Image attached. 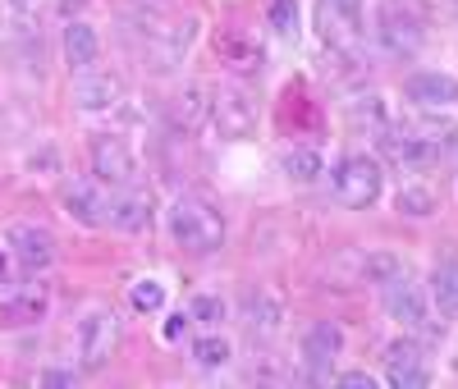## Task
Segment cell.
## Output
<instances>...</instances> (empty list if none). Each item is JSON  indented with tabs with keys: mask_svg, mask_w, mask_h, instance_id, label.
<instances>
[{
	"mask_svg": "<svg viewBox=\"0 0 458 389\" xmlns=\"http://www.w3.org/2000/svg\"><path fill=\"white\" fill-rule=\"evenodd\" d=\"M280 317H284L280 298H271L266 289H257V293L243 298V321H248L257 334H276V330H280Z\"/></svg>",
	"mask_w": 458,
	"mask_h": 389,
	"instance_id": "ffe728a7",
	"label": "cell"
},
{
	"mask_svg": "<svg viewBox=\"0 0 458 389\" xmlns=\"http://www.w3.org/2000/svg\"><path fill=\"white\" fill-rule=\"evenodd\" d=\"M394 275H403V261H399L394 252H367V257H362V280H367V284L386 289Z\"/></svg>",
	"mask_w": 458,
	"mask_h": 389,
	"instance_id": "cb8c5ba5",
	"label": "cell"
},
{
	"mask_svg": "<svg viewBox=\"0 0 458 389\" xmlns=\"http://www.w3.org/2000/svg\"><path fill=\"white\" fill-rule=\"evenodd\" d=\"M386 380L394 389H422L431 376H427V353L417 339H394L386 348Z\"/></svg>",
	"mask_w": 458,
	"mask_h": 389,
	"instance_id": "7c38bea8",
	"label": "cell"
},
{
	"mask_svg": "<svg viewBox=\"0 0 458 389\" xmlns=\"http://www.w3.org/2000/svg\"><path fill=\"white\" fill-rule=\"evenodd\" d=\"M376 42L386 47L390 55H412L417 47L427 42V28H422V19H417L408 5H399V0H380V10H376Z\"/></svg>",
	"mask_w": 458,
	"mask_h": 389,
	"instance_id": "5b68a950",
	"label": "cell"
},
{
	"mask_svg": "<svg viewBox=\"0 0 458 389\" xmlns=\"http://www.w3.org/2000/svg\"><path fill=\"white\" fill-rule=\"evenodd\" d=\"M431 302L445 321H458V257H449L431 270Z\"/></svg>",
	"mask_w": 458,
	"mask_h": 389,
	"instance_id": "d6986e66",
	"label": "cell"
},
{
	"mask_svg": "<svg viewBox=\"0 0 458 389\" xmlns=\"http://www.w3.org/2000/svg\"><path fill=\"white\" fill-rule=\"evenodd\" d=\"M394 207H399V216H412V220H427V216H436V207H440V198L427 188V183H403L399 192H394Z\"/></svg>",
	"mask_w": 458,
	"mask_h": 389,
	"instance_id": "7402d4cb",
	"label": "cell"
},
{
	"mask_svg": "<svg viewBox=\"0 0 458 389\" xmlns=\"http://www.w3.org/2000/svg\"><path fill=\"white\" fill-rule=\"evenodd\" d=\"M403 97L422 110H449L458 106V78L440 73V69H422V73H408L403 78Z\"/></svg>",
	"mask_w": 458,
	"mask_h": 389,
	"instance_id": "8fae6325",
	"label": "cell"
},
{
	"mask_svg": "<svg viewBox=\"0 0 458 389\" xmlns=\"http://www.w3.org/2000/svg\"><path fill=\"white\" fill-rule=\"evenodd\" d=\"M60 51H64L69 73H88V69H97V60H101V37H97L92 23L69 19V23H64V37H60Z\"/></svg>",
	"mask_w": 458,
	"mask_h": 389,
	"instance_id": "5bb4252c",
	"label": "cell"
},
{
	"mask_svg": "<svg viewBox=\"0 0 458 389\" xmlns=\"http://www.w3.org/2000/svg\"><path fill=\"white\" fill-rule=\"evenodd\" d=\"M183 330H188V311H179V317H170V321H165V330H161V334H165V339H170V343H174V339H183Z\"/></svg>",
	"mask_w": 458,
	"mask_h": 389,
	"instance_id": "1f68e13d",
	"label": "cell"
},
{
	"mask_svg": "<svg viewBox=\"0 0 458 389\" xmlns=\"http://www.w3.org/2000/svg\"><path fill=\"white\" fill-rule=\"evenodd\" d=\"M73 343H79L83 371H101L114 358V348H120V317L110 307H88L79 330H73Z\"/></svg>",
	"mask_w": 458,
	"mask_h": 389,
	"instance_id": "3957f363",
	"label": "cell"
},
{
	"mask_svg": "<svg viewBox=\"0 0 458 389\" xmlns=\"http://www.w3.org/2000/svg\"><path fill=\"white\" fill-rule=\"evenodd\" d=\"M5 248L10 257L28 270V275H42V270L55 266V233L47 224H32V220H19L5 229Z\"/></svg>",
	"mask_w": 458,
	"mask_h": 389,
	"instance_id": "8992f818",
	"label": "cell"
},
{
	"mask_svg": "<svg viewBox=\"0 0 458 389\" xmlns=\"http://www.w3.org/2000/svg\"><path fill=\"white\" fill-rule=\"evenodd\" d=\"M114 101H120V78L97 73V69H88V73L73 78V106H79V110L97 114V110H110Z\"/></svg>",
	"mask_w": 458,
	"mask_h": 389,
	"instance_id": "e0dca14e",
	"label": "cell"
},
{
	"mask_svg": "<svg viewBox=\"0 0 458 389\" xmlns=\"http://www.w3.org/2000/svg\"><path fill=\"white\" fill-rule=\"evenodd\" d=\"M344 326H335V321H317V326H308V334H302V362L312 367V376H326L330 371V362L344 353Z\"/></svg>",
	"mask_w": 458,
	"mask_h": 389,
	"instance_id": "9a60e30c",
	"label": "cell"
},
{
	"mask_svg": "<svg viewBox=\"0 0 458 389\" xmlns=\"http://www.w3.org/2000/svg\"><path fill=\"white\" fill-rule=\"evenodd\" d=\"M207 120H211V124H216V133H220V138H229V142L252 138V129H257V101L248 97V88L229 83V88L211 92V110H207Z\"/></svg>",
	"mask_w": 458,
	"mask_h": 389,
	"instance_id": "277c9868",
	"label": "cell"
},
{
	"mask_svg": "<svg viewBox=\"0 0 458 389\" xmlns=\"http://www.w3.org/2000/svg\"><path fill=\"white\" fill-rule=\"evenodd\" d=\"M362 28V0H321V37L326 47H353Z\"/></svg>",
	"mask_w": 458,
	"mask_h": 389,
	"instance_id": "4fadbf2b",
	"label": "cell"
},
{
	"mask_svg": "<svg viewBox=\"0 0 458 389\" xmlns=\"http://www.w3.org/2000/svg\"><path fill=\"white\" fill-rule=\"evenodd\" d=\"M353 124H367V133H386L390 129V106H386V97H362L358 106H353Z\"/></svg>",
	"mask_w": 458,
	"mask_h": 389,
	"instance_id": "d4e9b609",
	"label": "cell"
},
{
	"mask_svg": "<svg viewBox=\"0 0 458 389\" xmlns=\"http://www.w3.org/2000/svg\"><path fill=\"white\" fill-rule=\"evenodd\" d=\"M60 202H64V216H69V220H79V224H88V229H101L106 216H110V202H106V192H101V179H73V183H64Z\"/></svg>",
	"mask_w": 458,
	"mask_h": 389,
	"instance_id": "30bf717a",
	"label": "cell"
},
{
	"mask_svg": "<svg viewBox=\"0 0 458 389\" xmlns=\"http://www.w3.org/2000/svg\"><path fill=\"white\" fill-rule=\"evenodd\" d=\"M10 280V248H0V284Z\"/></svg>",
	"mask_w": 458,
	"mask_h": 389,
	"instance_id": "836d02e7",
	"label": "cell"
},
{
	"mask_svg": "<svg viewBox=\"0 0 458 389\" xmlns=\"http://www.w3.org/2000/svg\"><path fill=\"white\" fill-rule=\"evenodd\" d=\"M330 188H335V198L349 211H367V207L380 202V192H386V170H380L376 156L353 151V156H344V161L335 165Z\"/></svg>",
	"mask_w": 458,
	"mask_h": 389,
	"instance_id": "7a4b0ae2",
	"label": "cell"
},
{
	"mask_svg": "<svg viewBox=\"0 0 458 389\" xmlns=\"http://www.w3.org/2000/svg\"><path fill=\"white\" fill-rule=\"evenodd\" d=\"M339 385H344V389H376V376H367V371H344Z\"/></svg>",
	"mask_w": 458,
	"mask_h": 389,
	"instance_id": "4dcf8cb0",
	"label": "cell"
},
{
	"mask_svg": "<svg viewBox=\"0 0 458 389\" xmlns=\"http://www.w3.org/2000/svg\"><path fill=\"white\" fill-rule=\"evenodd\" d=\"M188 321L220 326V321H225V298H216V293H198L193 302H188Z\"/></svg>",
	"mask_w": 458,
	"mask_h": 389,
	"instance_id": "83f0119b",
	"label": "cell"
},
{
	"mask_svg": "<svg viewBox=\"0 0 458 389\" xmlns=\"http://www.w3.org/2000/svg\"><path fill=\"white\" fill-rule=\"evenodd\" d=\"M266 19H271V28L280 37H298V0H271Z\"/></svg>",
	"mask_w": 458,
	"mask_h": 389,
	"instance_id": "f1b7e54d",
	"label": "cell"
},
{
	"mask_svg": "<svg viewBox=\"0 0 458 389\" xmlns=\"http://www.w3.org/2000/svg\"><path fill=\"white\" fill-rule=\"evenodd\" d=\"M220 51H225V55H234V64H243V69L261 64V51H257V47H243L239 37H225V42H220Z\"/></svg>",
	"mask_w": 458,
	"mask_h": 389,
	"instance_id": "f546056e",
	"label": "cell"
},
{
	"mask_svg": "<svg viewBox=\"0 0 458 389\" xmlns=\"http://www.w3.org/2000/svg\"><path fill=\"white\" fill-rule=\"evenodd\" d=\"M229 353H234V348H229V339H220V334H202L193 343V362L198 367H225Z\"/></svg>",
	"mask_w": 458,
	"mask_h": 389,
	"instance_id": "4316f807",
	"label": "cell"
},
{
	"mask_svg": "<svg viewBox=\"0 0 458 389\" xmlns=\"http://www.w3.org/2000/svg\"><path fill=\"white\" fill-rule=\"evenodd\" d=\"M106 224H110V229H120V233H142V229L151 224V192L129 188L124 198H114Z\"/></svg>",
	"mask_w": 458,
	"mask_h": 389,
	"instance_id": "ac0fdd59",
	"label": "cell"
},
{
	"mask_svg": "<svg viewBox=\"0 0 458 389\" xmlns=\"http://www.w3.org/2000/svg\"><path fill=\"white\" fill-rule=\"evenodd\" d=\"M47 311H51V293L42 284H28V289H19L0 302V321L5 326H42Z\"/></svg>",
	"mask_w": 458,
	"mask_h": 389,
	"instance_id": "2e32d148",
	"label": "cell"
},
{
	"mask_svg": "<svg viewBox=\"0 0 458 389\" xmlns=\"http://www.w3.org/2000/svg\"><path fill=\"white\" fill-rule=\"evenodd\" d=\"M88 151H92V174H97L101 183L129 188V183L138 179V156H133V147H129L120 133H97Z\"/></svg>",
	"mask_w": 458,
	"mask_h": 389,
	"instance_id": "52a82bcc",
	"label": "cell"
},
{
	"mask_svg": "<svg viewBox=\"0 0 458 389\" xmlns=\"http://www.w3.org/2000/svg\"><path fill=\"white\" fill-rule=\"evenodd\" d=\"M73 380H79L73 371H47V376H42V385H73Z\"/></svg>",
	"mask_w": 458,
	"mask_h": 389,
	"instance_id": "d6a6232c",
	"label": "cell"
},
{
	"mask_svg": "<svg viewBox=\"0 0 458 389\" xmlns=\"http://www.w3.org/2000/svg\"><path fill=\"white\" fill-rule=\"evenodd\" d=\"M280 170H284L289 183H317L326 174V156L317 147H293V151H284Z\"/></svg>",
	"mask_w": 458,
	"mask_h": 389,
	"instance_id": "44dd1931",
	"label": "cell"
},
{
	"mask_svg": "<svg viewBox=\"0 0 458 389\" xmlns=\"http://www.w3.org/2000/svg\"><path fill=\"white\" fill-rule=\"evenodd\" d=\"M10 5H14L19 14H28V10H32V0H10Z\"/></svg>",
	"mask_w": 458,
	"mask_h": 389,
	"instance_id": "e575fe53",
	"label": "cell"
},
{
	"mask_svg": "<svg viewBox=\"0 0 458 389\" xmlns=\"http://www.w3.org/2000/svg\"><path fill=\"white\" fill-rule=\"evenodd\" d=\"M129 302H133V311H142V317H157V311L165 307V284L161 280H133Z\"/></svg>",
	"mask_w": 458,
	"mask_h": 389,
	"instance_id": "484cf974",
	"label": "cell"
},
{
	"mask_svg": "<svg viewBox=\"0 0 458 389\" xmlns=\"http://www.w3.org/2000/svg\"><path fill=\"white\" fill-rule=\"evenodd\" d=\"M170 239L193 257H211L225 248V216L207 198H188L183 192L170 207Z\"/></svg>",
	"mask_w": 458,
	"mask_h": 389,
	"instance_id": "6da1fadb",
	"label": "cell"
},
{
	"mask_svg": "<svg viewBox=\"0 0 458 389\" xmlns=\"http://www.w3.org/2000/svg\"><path fill=\"white\" fill-rule=\"evenodd\" d=\"M207 110H211V97L202 88H188L179 101H174V124L179 129H202L207 124Z\"/></svg>",
	"mask_w": 458,
	"mask_h": 389,
	"instance_id": "603a6c76",
	"label": "cell"
},
{
	"mask_svg": "<svg viewBox=\"0 0 458 389\" xmlns=\"http://www.w3.org/2000/svg\"><path fill=\"white\" fill-rule=\"evenodd\" d=\"M380 302H386V317L394 326H403V330H427V321H431L427 289L417 284V280H408V275H394L386 284V293H380Z\"/></svg>",
	"mask_w": 458,
	"mask_h": 389,
	"instance_id": "ba28073f",
	"label": "cell"
},
{
	"mask_svg": "<svg viewBox=\"0 0 458 389\" xmlns=\"http://www.w3.org/2000/svg\"><path fill=\"white\" fill-rule=\"evenodd\" d=\"M376 142H380V151H386L394 165H403V170H427L431 161H440V142H431L427 133H408V129L399 133V129L390 124Z\"/></svg>",
	"mask_w": 458,
	"mask_h": 389,
	"instance_id": "9c48e42d",
	"label": "cell"
}]
</instances>
